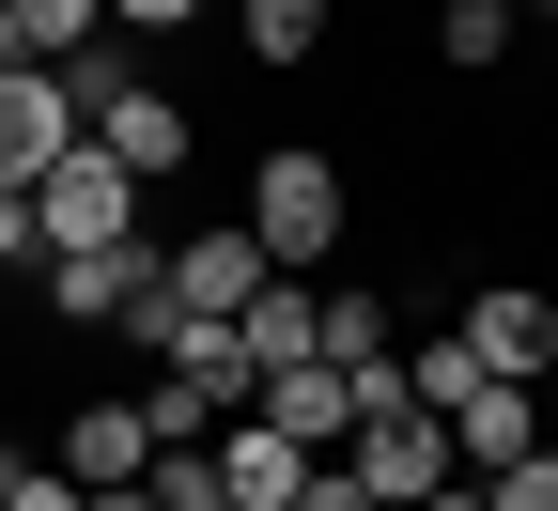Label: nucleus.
I'll return each instance as SVG.
<instances>
[{
  "instance_id": "nucleus-1",
  "label": "nucleus",
  "mask_w": 558,
  "mask_h": 511,
  "mask_svg": "<svg viewBox=\"0 0 558 511\" xmlns=\"http://www.w3.org/2000/svg\"><path fill=\"white\" fill-rule=\"evenodd\" d=\"M248 233H264L279 279H326L341 233H357V171H341L326 139H264V156H248Z\"/></svg>"
},
{
  "instance_id": "nucleus-2",
  "label": "nucleus",
  "mask_w": 558,
  "mask_h": 511,
  "mask_svg": "<svg viewBox=\"0 0 558 511\" xmlns=\"http://www.w3.org/2000/svg\"><path fill=\"white\" fill-rule=\"evenodd\" d=\"M140 202H156V186H140L109 139H62V156L32 171V233L47 248H140Z\"/></svg>"
},
{
  "instance_id": "nucleus-3",
  "label": "nucleus",
  "mask_w": 558,
  "mask_h": 511,
  "mask_svg": "<svg viewBox=\"0 0 558 511\" xmlns=\"http://www.w3.org/2000/svg\"><path fill=\"white\" fill-rule=\"evenodd\" d=\"M264 279H279V264H264V233H248V217H202V233H171V248H156V295H171L186 326H233Z\"/></svg>"
},
{
  "instance_id": "nucleus-4",
  "label": "nucleus",
  "mask_w": 558,
  "mask_h": 511,
  "mask_svg": "<svg viewBox=\"0 0 558 511\" xmlns=\"http://www.w3.org/2000/svg\"><path fill=\"white\" fill-rule=\"evenodd\" d=\"M78 139H109V156H124L140 186H171V171L202 156V109H186V94L156 78V62H140V78H124V94H94V109H78Z\"/></svg>"
},
{
  "instance_id": "nucleus-5",
  "label": "nucleus",
  "mask_w": 558,
  "mask_h": 511,
  "mask_svg": "<svg viewBox=\"0 0 558 511\" xmlns=\"http://www.w3.org/2000/svg\"><path fill=\"white\" fill-rule=\"evenodd\" d=\"M450 341L481 356V373H527V388H543V373H558V295H527V279H481V295L450 311Z\"/></svg>"
},
{
  "instance_id": "nucleus-6",
  "label": "nucleus",
  "mask_w": 558,
  "mask_h": 511,
  "mask_svg": "<svg viewBox=\"0 0 558 511\" xmlns=\"http://www.w3.org/2000/svg\"><path fill=\"white\" fill-rule=\"evenodd\" d=\"M543 434H558V403H543L527 373H465V388H450V465H481V480H497L512 450H543Z\"/></svg>"
},
{
  "instance_id": "nucleus-7",
  "label": "nucleus",
  "mask_w": 558,
  "mask_h": 511,
  "mask_svg": "<svg viewBox=\"0 0 558 511\" xmlns=\"http://www.w3.org/2000/svg\"><path fill=\"white\" fill-rule=\"evenodd\" d=\"M140 279H156V248H47V264H32V295H47V326H78V341H94V326L140 311Z\"/></svg>"
},
{
  "instance_id": "nucleus-8",
  "label": "nucleus",
  "mask_w": 558,
  "mask_h": 511,
  "mask_svg": "<svg viewBox=\"0 0 558 511\" xmlns=\"http://www.w3.org/2000/svg\"><path fill=\"white\" fill-rule=\"evenodd\" d=\"M62 480H140V465H156V434H140V388H78V403H62V450H47Z\"/></svg>"
},
{
  "instance_id": "nucleus-9",
  "label": "nucleus",
  "mask_w": 558,
  "mask_h": 511,
  "mask_svg": "<svg viewBox=\"0 0 558 511\" xmlns=\"http://www.w3.org/2000/svg\"><path fill=\"white\" fill-rule=\"evenodd\" d=\"M62 139H78V94H62V62H0V186H32Z\"/></svg>"
},
{
  "instance_id": "nucleus-10",
  "label": "nucleus",
  "mask_w": 558,
  "mask_h": 511,
  "mask_svg": "<svg viewBox=\"0 0 558 511\" xmlns=\"http://www.w3.org/2000/svg\"><path fill=\"white\" fill-rule=\"evenodd\" d=\"M311 341L341 356V373H373V356H403V311H388V279H311Z\"/></svg>"
},
{
  "instance_id": "nucleus-11",
  "label": "nucleus",
  "mask_w": 558,
  "mask_h": 511,
  "mask_svg": "<svg viewBox=\"0 0 558 511\" xmlns=\"http://www.w3.org/2000/svg\"><path fill=\"white\" fill-rule=\"evenodd\" d=\"M248 418H279L295 450H341V418H357V388H341V356H295V373H264Z\"/></svg>"
},
{
  "instance_id": "nucleus-12",
  "label": "nucleus",
  "mask_w": 558,
  "mask_h": 511,
  "mask_svg": "<svg viewBox=\"0 0 558 511\" xmlns=\"http://www.w3.org/2000/svg\"><path fill=\"white\" fill-rule=\"evenodd\" d=\"M233 32H248V62H326V32H341V0H233Z\"/></svg>"
},
{
  "instance_id": "nucleus-13",
  "label": "nucleus",
  "mask_w": 558,
  "mask_h": 511,
  "mask_svg": "<svg viewBox=\"0 0 558 511\" xmlns=\"http://www.w3.org/2000/svg\"><path fill=\"white\" fill-rule=\"evenodd\" d=\"M512 0H435V62H450V78H497V62H512Z\"/></svg>"
},
{
  "instance_id": "nucleus-14",
  "label": "nucleus",
  "mask_w": 558,
  "mask_h": 511,
  "mask_svg": "<svg viewBox=\"0 0 558 511\" xmlns=\"http://www.w3.org/2000/svg\"><path fill=\"white\" fill-rule=\"evenodd\" d=\"M140 496H156V511H233V496H218V434L156 450V465H140Z\"/></svg>"
},
{
  "instance_id": "nucleus-15",
  "label": "nucleus",
  "mask_w": 558,
  "mask_h": 511,
  "mask_svg": "<svg viewBox=\"0 0 558 511\" xmlns=\"http://www.w3.org/2000/svg\"><path fill=\"white\" fill-rule=\"evenodd\" d=\"M94 32H109V0H16V47L32 62H78Z\"/></svg>"
},
{
  "instance_id": "nucleus-16",
  "label": "nucleus",
  "mask_w": 558,
  "mask_h": 511,
  "mask_svg": "<svg viewBox=\"0 0 558 511\" xmlns=\"http://www.w3.org/2000/svg\"><path fill=\"white\" fill-rule=\"evenodd\" d=\"M481 496H497V511H558V434H543V450H512Z\"/></svg>"
},
{
  "instance_id": "nucleus-17",
  "label": "nucleus",
  "mask_w": 558,
  "mask_h": 511,
  "mask_svg": "<svg viewBox=\"0 0 558 511\" xmlns=\"http://www.w3.org/2000/svg\"><path fill=\"white\" fill-rule=\"evenodd\" d=\"M295 511H388L357 465H341V450H311V480H295Z\"/></svg>"
},
{
  "instance_id": "nucleus-18",
  "label": "nucleus",
  "mask_w": 558,
  "mask_h": 511,
  "mask_svg": "<svg viewBox=\"0 0 558 511\" xmlns=\"http://www.w3.org/2000/svg\"><path fill=\"white\" fill-rule=\"evenodd\" d=\"M218 0H109V32H140V47H171V32H202Z\"/></svg>"
},
{
  "instance_id": "nucleus-19",
  "label": "nucleus",
  "mask_w": 558,
  "mask_h": 511,
  "mask_svg": "<svg viewBox=\"0 0 558 511\" xmlns=\"http://www.w3.org/2000/svg\"><path fill=\"white\" fill-rule=\"evenodd\" d=\"M16 264H47V233H32V186H0V279Z\"/></svg>"
},
{
  "instance_id": "nucleus-20",
  "label": "nucleus",
  "mask_w": 558,
  "mask_h": 511,
  "mask_svg": "<svg viewBox=\"0 0 558 511\" xmlns=\"http://www.w3.org/2000/svg\"><path fill=\"white\" fill-rule=\"evenodd\" d=\"M0 511H78V480H62V465H16V496H0Z\"/></svg>"
},
{
  "instance_id": "nucleus-21",
  "label": "nucleus",
  "mask_w": 558,
  "mask_h": 511,
  "mask_svg": "<svg viewBox=\"0 0 558 511\" xmlns=\"http://www.w3.org/2000/svg\"><path fill=\"white\" fill-rule=\"evenodd\" d=\"M78 511H156V496H140V480H94V496H78Z\"/></svg>"
},
{
  "instance_id": "nucleus-22",
  "label": "nucleus",
  "mask_w": 558,
  "mask_h": 511,
  "mask_svg": "<svg viewBox=\"0 0 558 511\" xmlns=\"http://www.w3.org/2000/svg\"><path fill=\"white\" fill-rule=\"evenodd\" d=\"M16 465H32V450H16V434H0V496H16Z\"/></svg>"
},
{
  "instance_id": "nucleus-23",
  "label": "nucleus",
  "mask_w": 558,
  "mask_h": 511,
  "mask_svg": "<svg viewBox=\"0 0 558 511\" xmlns=\"http://www.w3.org/2000/svg\"><path fill=\"white\" fill-rule=\"evenodd\" d=\"M0 62H32V47H16V0H0Z\"/></svg>"
},
{
  "instance_id": "nucleus-24",
  "label": "nucleus",
  "mask_w": 558,
  "mask_h": 511,
  "mask_svg": "<svg viewBox=\"0 0 558 511\" xmlns=\"http://www.w3.org/2000/svg\"><path fill=\"white\" fill-rule=\"evenodd\" d=\"M512 16H558V0H512Z\"/></svg>"
},
{
  "instance_id": "nucleus-25",
  "label": "nucleus",
  "mask_w": 558,
  "mask_h": 511,
  "mask_svg": "<svg viewBox=\"0 0 558 511\" xmlns=\"http://www.w3.org/2000/svg\"><path fill=\"white\" fill-rule=\"evenodd\" d=\"M248 511H279V496H248Z\"/></svg>"
},
{
  "instance_id": "nucleus-26",
  "label": "nucleus",
  "mask_w": 558,
  "mask_h": 511,
  "mask_svg": "<svg viewBox=\"0 0 558 511\" xmlns=\"http://www.w3.org/2000/svg\"><path fill=\"white\" fill-rule=\"evenodd\" d=\"M543 403H558V373H543Z\"/></svg>"
}]
</instances>
